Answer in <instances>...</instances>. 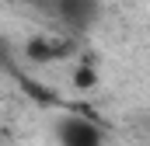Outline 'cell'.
<instances>
[{"label":"cell","mask_w":150,"mask_h":146,"mask_svg":"<svg viewBox=\"0 0 150 146\" xmlns=\"http://www.w3.org/2000/svg\"><path fill=\"white\" fill-rule=\"evenodd\" d=\"M35 7L45 11V18H52L67 35H87L101 14L94 0H35Z\"/></svg>","instance_id":"6da1fadb"},{"label":"cell","mask_w":150,"mask_h":146,"mask_svg":"<svg viewBox=\"0 0 150 146\" xmlns=\"http://www.w3.org/2000/svg\"><path fill=\"white\" fill-rule=\"evenodd\" d=\"M56 143L59 146H105V129L98 118L63 115L56 122Z\"/></svg>","instance_id":"7a4b0ae2"},{"label":"cell","mask_w":150,"mask_h":146,"mask_svg":"<svg viewBox=\"0 0 150 146\" xmlns=\"http://www.w3.org/2000/svg\"><path fill=\"white\" fill-rule=\"evenodd\" d=\"M21 56H25L28 63L45 66V63H59V59L74 56V45H70L67 38H28L25 49H21Z\"/></svg>","instance_id":"3957f363"},{"label":"cell","mask_w":150,"mask_h":146,"mask_svg":"<svg viewBox=\"0 0 150 146\" xmlns=\"http://www.w3.org/2000/svg\"><path fill=\"white\" fill-rule=\"evenodd\" d=\"M14 80H18V87H21L32 101H38V105H56V101H59V94H56L52 87H45L42 80H35L32 73H21V70H18V73H14Z\"/></svg>","instance_id":"277c9868"},{"label":"cell","mask_w":150,"mask_h":146,"mask_svg":"<svg viewBox=\"0 0 150 146\" xmlns=\"http://www.w3.org/2000/svg\"><path fill=\"white\" fill-rule=\"evenodd\" d=\"M70 80H74L77 91H94V87H98V70H94L91 63H80V66H74Z\"/></svg>","instance_id":"5b68a950"},{"label":"cell","mask_w":150,"mask_h":146,"mask_svg":"<svg viewBox=\"0 0 150 146\" xmlns=\"http://www.w3.org/2000/svg\"><path fill=\"white\" fill-rule=\"evenodd\" d=\"M0 73H7V77H14L18 73V59H14V49H11V42L0 35Z\"/></svg>","instance_id":"8992f818"},{"label":"cell","mask_w":150,"mask_h":146,"mask_svg":"<svg viewBox=\"0 0 150 146\" xmlns=\"http://www.w3.org/2000/svg\"><path fill=\"white\" fill-rule=\"evenodd\" d=\"M94 4H98V7H101V4H108V0H94Z\"/></svg>","instance_id":"52a82bcc"}]
</instances>
